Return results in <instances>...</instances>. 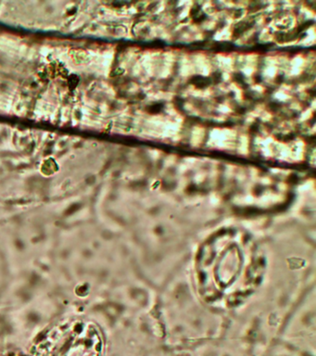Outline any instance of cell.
Masks as SVG:
<instances>
[{
	"mask_svg": "<svg viewBox=\"0 0 316 356\" xmlns=\"http://www.w3.org/2000/svg\"><path fill=\"white\" fill-rule=\"evenodd\" d=\"M97 328L85 320H71L55 327L37 349L36 356H99Z\"/></svg>",
	"mask_w": 316,
	"mask_h": 356,
	"instance_id": "cell-1",
	"label": "cell"
}]
</instances>
